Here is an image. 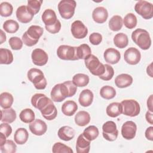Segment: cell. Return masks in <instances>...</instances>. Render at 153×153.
Listing matches in <instances>:
<instances>
[{"mask_svg": "<svg viewBox=\"0 0 153 153\" xmlns=\"http://www.w3.org/2000/svg\"><path fill=\"white\" fill-rule=\"evenodd\" d=\"M32 106L39 110L42 117L51 121L56 118L57 110L53 100L42 93H36L31 98Z\"/></svg>", "mask_w": 153, "mask_h": 153, "instance_id": "cell-1", "label": "cell"}, {"mask_svg": "<svg viewBox=\"0 0 153 153\" xmlns=\"http://www.w3.org/2000/svg\"><path fill=\"white\" fill-rule=\"evenodd\" d=\"M133 42L142 50H148L151 45V39L149 32L143 29L138 28L131 33Z\"/></svg>", "mask_w": 153, "mask_h": 153, "instance_id": "cell-2", "label": "cell"}, {"mask_svg": "<svg viewBox=\"0 0 153 153\" xmlns=\"http://www.w3.org/2000/svg\"><path fill=\"white\" fill-rule=\"evenodd\" d=\"M27 76L37 90H44L45 88L47 82L41 70L37 68H31L28 71Z\"/></svg>", "mask_w": 153, "mask_h": 153, "instance_id": "cell-3", "label": "cell"}, {"mask_svg": "<svg viewBox=\"0 0 153 153\" xmlns=\"http://www.w3.org/2000/svg\"><path fill=\"white\" fill-rule=\"evenodd\" d=\"M76 6V3L74 0H62L59 2L57 7L60 16L68 20L73 17Z\"/></svg>", "mask_w": 153, "mask_h": 153, "instance_id": "cell-4", "label": "cell"}, {"mask_svg": "<svg viewBox=\"0 0 153 153\" xmlns=\"http://www.w3.org/2000/svg\"><path fill=\"white\" fill-rule=\"evenodd\" d=\"M84 63L86 68L93 75L99 76L103 74L105 66L94 55L91 54L87 59L84 60Z\"/></svg>", "mask_w": 153, "mask_h": 153, "instance_id": "cell-5", "label": "cell"}, {"mask_svg": "<svg viewBox=\"0 0 153 153\" xmlns=\"http://www.w3.org/2000/svg\"><path fill=\"white\" fill-rule=\"evenodd\" d=\"M77 47H73L67 45H61L57 50L58 57L64 60H78Z\"/></svg>", "mask_w": 153, "mask_h": 153, "instance_id": "cell-6", "label": "cell"}, {"mask_svg": "<svg viewBox=\"0 0 153 153\" xmlns=\"http://www.w3.org/2000/svg\"><path fill=\"white\" fill-rule=\"evenodd\" d=\"M123 106V112L124 115L134 117L138 115L140 112L139 103L134 99H126L121 102Z\"/></svg>", "mask_w": 153, "mask_h": 153, "instance_id": "cell-7", "label": "cell"}, {"mask_svg": "<svg viewBox=\"0 0 153 153\" xmlns=\"http://www.w3.org/2000/svg\"><path fill=\"white\" fill-rule=\"evenodd\" d=\"M134 10L144 19L149 20L153 17V5L146 1H137L134 5Z\"/></svg>", "mask_w": 153, "mask_h": 153, "instance_id": "cell-8", "label": "cell"}, {"mask_svg": "<svg viewBox=\"0 0 153 153\" xmlns=\"http://www.w3.org/2000/svg\"><path fill=\"white\" fill-rule=\"evenodd\" d=\"M50 96L51 100L56 102H61L69 97V92L66 85L63 83L56 84L52 88Z\"/></svg>", "mask_w": 153, "mask_h": 153, "instance_id": "cell-9", "label": "cell"}, {"mask_svg": "<svg viewBox=\"0 0 153 153\" xmlns=\"http://www.w3.org/2000/svg\"><path fill=\"white\" fill-rule=\"evenodd\" d=\"M102 135L107 140L112 142L117 139L118 135V131L117 125L112 121H108L102 126Z\"/></svg>", "mask_w": 153, "mask_h": 153, "instance_id": "cell-10", "label": "cell"}, {"mask_svg": "<svg viewBox=\"0 0 153 153\" xmlns=\"http://www.w3.org/2000/svg\"><path fill=\"white\" fill-rule=\"evenodd\" d=\"M71 32L75 38H84L88 33V29L80 20L74 21L71 26Z\"/></svg>", "mask_w": 153, "mask_h": 153, "instance_id": "cell-11", "label": "cell"}, {"mask_svg": "<svg viewBox=\"0 0 153 153\" xmlns=\"http://www.w3.org/2000/svg\"><path fill=\"white\" fill-rule=\"evenodd\" d=\"M124 59L128 64L135 65L140 62L141 59V54L137 48L134 47H130L124 52Z\"/></svg>", "mask_w": 153, "mask_h": 153, "instance_id": "cell-12", "label": "cell"}, {"mask_svg": "<svg viewBox=\"0 0 153 153\" xmlns=\"http://www.w3.org/2000/svg\"><path fill=\"white\" fill-rule=\"evenodd\" d=\"M31 58L33 63L39 66L46 65L48 60L47 53L41 48L34 49L32 52Z\"/></svg>", "mask_w": 153, "mask_h": 153, "instance_id": "cell-13", "label": "cell"}, {"mask_svg": "<svg viewBox=\"0 0 153 153\" xmlns=\"http://www.w3.org/2000/svg\"><path fill=\"white\" fill-rule=\"evenodd\" d=\"M136 131L137 126L136 123L132 121L125 122L121 127V135L127 140L134 139L136 136Z\"/></svg>", "mask_w": 153, "mask_h": 153, "instance_id": "cell-14", "label": "cell"}, {"mask_svg": "<svg viewBox=\"0 0 153 153\" xmlns=\"http://www.w3.org/2000/svg\"><path fill=\"white\" fill-rule=\"evenodd\" d=\"M30 131L36 136H42L45 133L47 130L46 123L40 120L36 119L29 125Z\"/></svg>", "mask_w": 153, "mask_h": 153, "instance_id": "cell-15", "label": "cell"}, {"mask_svg": "<svg viewBox=\"0 0 153 153\" xmlns=\"http://www.w3.org/2000/svg\"><path fill=\"white\" fill-rule=\"evenodd\" d=\"M16 17L17 20L22 23H29L33 19V15L28 10L26 5H21L16 10Z\"/></svg>", "mask_w": 153, "mask_h": 153, "instance_id": "cell-16", "label": "cell"}, {"mask_svg": "<svg viewBox=\"0 0 153 153\" xmlns=\"http://www.w3.org/2000/svg\"><path fill=\"white\" fill-rule=\"evenodd\" d=\"M103 57L106 62L111 65H115L120 61L121 54L119 51L114 48H108L105 51Z\"/></svg>", "mask_w": 153, "mask_h": 153, "instance_id": "cell-17", "label": "cell"}, {"mask_svg": "<svg viewBox=\"0 0 153 153\" xmlns=\"http://www.w3.org/2000/svg\"><path fill=\"white\" fill-rule=\"evenodd\" d=\"M91 141L86 139L83 134L78 136L76 142V151L77 153H88L90 149Z\"/></svg>", "mask_w": 153, "mask_h": 153, "instance_id": "cell-18", "label": "cell"}, {"mask_svg": "<svg viewBox=\"0 0 153 153\" xmlns=\"http://www.w3.org/2000/svg\"><path fill=\"white\" fill-rule=\"evenodd\" d=\"M108 17V11L103 7H97L93 11L92 18L96 23H103L106 21Z\"/></svg>", "mask_w": 153, "mask_h": 153, "instance_id": "cell-19", "label": "cell"}, {"mask_svg": "<svg viewBox=\"0 0 153 153\" xmlns=\"http://www.w3.org/2000/svg\"><path fill=\"white\" fill-rule=\"evenodd\" d=\"M93 98V92L89 89H84L80 93L78 101L82 106L88 107L91 105Z\"/></svg>", "mask_w": 153, "mask_h": 153, "instance_id": "cell-20", "label": "cell"}, {"mask_svg": "<svg viewBox=\"0 0 153 153\" xmlns=\"http://www.w3.org/2000/svg\"><path fill=\"white\" fill-rule=\"evenodd\" d=\"M133 83L132 76L127 74H121L116 76L115 84L118 88H123L129 87Z\"/></svg>", "mask_w": 153, "mask_h": 153, "instance_id": "cell-21", "label": "cell"}, {"mask_svg": "<svg viewBox=\"0 0 153 153\" xmlns=\"http://www.w3.org/2000/svg\"><path fill=\"white\" fill-rule=\"evenodd\" d=\"M57 134L61 140L69 141L74 138L75 136V130L70 126H65L59 129Z\"/></svg>", "mask_w": 153, "mask_h": 153, "instance_id": "cell-22", "label": "cell"}, {"mask_svg": "<svg viewBox=\"0 0 153 153\" xmlns=\"http://www.w3.org/2000/svg\"><path fill=\"white\" fill-rule=\"evenodd\" d=\"M41 18L45 26L53 25L57 20L56 13L52 9H46L43 12Z\"/></svg>", "mask_w": 153, "mask_h": 153, "instance_id": "cell-23", "label": "cell"}, {"mask_svg": "<svg viewBox=\"0 0 153 153\" xmlns=\"http://www.w3.org/2000/svg\"><path fill=\"white\" fill-rule=\"evenodd\" d=\"M61 109L64 115L71 117L76 112L78 109V105L75 102L69 100L63 103Z\"/></svg>", "mask_w": 153, "mask_h": 153, "instance_id": "cell-24", "label": "cell"}, {"mask_svg": "<svg viewBox=\"0 0 153 153\" xmlns=\"http://www.w3.org/2000/svg\"><path fill=\"white\" fill-rule=\"evenodd\" d=\"M106 114L112 118H115L122 114L123 106L121 103L112 102L106 108Z\"/></svg>", "mask_w": 153, "mask_h": 153, "instance_id": "cell-25", "label": "cell"}, {"mask_svg": "<svg viewBox=\"0 0 153 153\" xmlns=\"http://www.w3.org/2000/svg\"><path fill=\"white\" fill-rule=\"evenodd\" d=\"M29 133L25 128H19L16 130L14 134L15 142L18 145L25 144L28 139Z\"/></svg>", "mask_w": 153, "mask_h": 153, "instance_id": "cell-26", "label": "cell"}, {"mask_svg": "<svg viewBox=\"0 0 153 153\" xmlns=\"http://www.w3.org/2000/svg\"><path fill=\"white\" fill-rule=\"evenodd\" d=\"M75 123L78 126L83 127L88 124L90 121V115L88 112L81 111L76 113L74 118Z\"/></svg>", "mask_w": 153, "mask_h": 153, "instance_id": "cell-27", "label": "cell"}, {"mask_svg": "<svg viewBox=\"0 0 153 153\" xmlns=\"http://www.w3.org/2000/svg\"><path fill=\"white\" fill-rule=\"evenodd\" d=\"M1 121L3 123H12L16 119V112L14 109L10 108L8 109H3L1 111Z\"/></svg>", "mask_w": 153, "mask_h": 153, "instance_id": "cell-28", "label": "cell"}, {"mask_svg": "<svg viewBox=\"0 0 153 153\" xmlns=\"http://www.w3.org/2000/svg\"><path fill=\"white\" fill-rule=\"evenodd\" d=\"M114 44L119 48H124L128 45V38L126 34L124 33H117L114 38Z\"/></svg>", "mask_w": 153, "mask_h": 153, "instance_id": "cell-29", "label": "cell"}, {"mask_svg": "<svg viewBox=\"0 0 153 153\" xmlns=\"http://www.w3.org/2000/svg\"><path fill=\"white\" fill-rule=\"evenodd\" d=\"M76 53L78 60H85L91 55V50L88 44H82L77 47Z\"/></svg>", "mask_w": 153, "mask_h": 153, "instance_id": "cell-30", "label": "cell"}, {"mask_svg": "<svg viewBox=\"0 0 153 153\" xmlns=\"http://www.w3.org/2000/svg\"><path fill=\"white\" fill-rule=\"evenodd\" d=\"M14 102L13 95L8 92H3L0 95V105L3 109L11 108Z\"/></svg>", "mask_w": 153, "mask_h": 153, "instance_id": "cell-31", "label": "cell"}, {"mask_svg": "<svg viewBox=\"0 0 153 153\" xmlns=\"http://www.w3.org/2000/svg\"><path fill=\"white\" fill-rule=\"evenodd\" d=\"M13 62L12 52L7 48H0V63L1 65H10Z\"/></svg>", "mask_w": 153, "mask_h": 153, "instance_id": "cell-32", "label": "cell"}, {"mask_svg": "<svg viewBox=\"0 0 153 153\" xmlns=\"http://www.w3.org/2000/svg\"><path fill=\"white\" fill-rule=\"evenodd\" d=\"M89 76L84 74H76L72 78L73 83L79 87L86 86L89 82Z\"/></svg>", "mask_w": 153, "mask_h": 153, "instance_id": "cell-33", "label": "cell"}, {"mask_svg": "<svg viewBox=\"0 0 153 153\" xmlns=\"http://www.w3.org/2000/svg\"><path fill=\"white\" fill-rule=\"evenodd\" d=\"M19 118L22 122L29 124L35 120V115L32 109L30 108H26L20 112Z\"/></svg>", "mask_w": 153, "mask_h": 153, "instance_id": "cell-34", "label": "cell"}, {"mask_svg": "<svg viewBox=\"0 0 153 153\" xmlns=\"http://www.w3.org/2000/svg\"><path fill=\"white\" fill-rule=\"evenodd\" d=\"M123 25V19L118 15L112 16L109 22V27L112 31L120 30Z\"/></svg>", "mask_w": 153, "mask_h": 153, "instance_id": "cell-35", "label": "cell"}, {"mask_svg": "<svg viewBox=\"0 0 153 153\" xmlns=\"http://www.w3.org/2000/svg\"><path fill=\"white\" fill-rule=\"evenodd\" d=\"M82 134L86 139L92 141L98 137L99 131L98 128L95 126H90L84 129Z\"/></svg>", "mask_w": 153, "mask_h": 153, "instance_id": "cell-36", "label": "cell"}, {"mask_svg": "<svg viewBox=\"0 0 153 153\" xmlns=\"http://www.w3.org/2000/svg\"><path fill=\"white\" fill-rule=\"evenodd\" d=\"M26 32L31 38L35 40H39L43 34L44 30L43 28L39 26L32 25L28 28Z\"/></svg>", "mask_w": 153, "mask_h": 153, "instance_id": "cell-37", "label": "cell"}, {"mask_svg": "<svg viewBox=\"0 0 153 153\" xmlns=\"http://www.w3.org/2000/svg\"><path fill=\"white\" fill-rule=\"evenodd\" d=\"M100 95L105 99H112L116 96V91L114 87L110 85H105L100 88Z\"/></svg>", "mask_w": 153, "mask_h": 153, "instance_id": "cell-38", "label": "cell"}, {"mask_svg": "<svg viewBox=\"0 0 153 153\" xmlns=\"http://www.w3.org/2000/svg\"><path fill=\"white\" fill-rule=\"evenodd\" d=\"M137 20L136 16L131 13H129L126 15L123 19V23L124 26L130 29L134 28L137 25Z\"/></svg>", "mask_w": 153, "mask_h": 153, "instance_id": "cell-39", "label": "cell"}, {"mask_svg": "<svg viewBox=\"0 0 153 153\" xmlns=\"http://www.w3.org/2000/svg\"><path fill=\"white\" fill-rule=\"evenodd\" d=\"M3 29L7 33H14L19 30V25L14 20H7L3 24Z\"/></svg>", "mask_w": 153, "mask_h": 153, "instance_id": "cell-40", "label": "cell"}, {"mask_svg": "<svg viewBox=\"0 0 153 153\" xmlns=\"http://www.w3.org/2000/svg\"><path fill=\"white\" fill-rule=\"evenodd\" d=\"M1 151L2 153H14L17 150L16 143L11 140H7L5 142L0 146Z\"/></svg>", "mask_w": 153, "mask_h": 153, "instance_id": "cell-41", "label": "cell"}, {"mask_svg": "<svg viewBox=\"0 0 153 153\" xmlns=\"http://www.w3.org/2000/svg\"><path fill=\"white\" fill-rule=\"evenodd\" d=\"M42 3V0H29L27 1V7L33 15H35L39 11Z\"/></svg>", "mask_w": 153, "mask_h": 153, "instance_id": "cell-42", "label": "cell"}, {"mask_svg": "<svg viewBox=\"0 0 153 153\" xmlns=\"http://www.w3.org/2000/svg\"><path fill=\"white\" fill-rule=\"evenodd\" d=\"M52 152L53 153H73V150L68 146L61 143L56 142L55 143L52 148Z\"/></svg>", "mask_w": 153, "mask_h": 153, "instance_id": "cell-43", "label": "cell"}, {"mask_svg": "<svg viewBox=\"0 0 153 153\" xmlns=\"http://www.w3.org/2000/svg\"><path fill=\"white\" fill-rule=\"evenodd\" d=\"M13 11L12 5L8 2H3L0 4V14L2 17L10 16Z\"/></svg>", "mask_w": 153, "mask_h": 153, "instance_id": "cell-44", "label": "cell"}, {"mask_svg": "<svg viewBox=\"0 0 153 153\" xmlns=\"http://www.w3.org/2000/svg\"><path fill=\"white\" fill-rule=\"evenodd\" d=\"M105 66V72L103 74L99 76V78L103 81H109L111 80L114 75V68L108 64L104 65Z\"/></svg>", "mask_w": 153, "mask_h": 153, "instance_id": "cell-45", "label": "cell"}, {"mask_svg": "<svg viewBox=\"0 0 153 153\" xmlns=\"http://www.w3.org/2000/svg\"><path fill=\"white\" fill-rule=\"evenodd\" d=\"M9 45L10 47L14 50H20L23 47L22 39L17 36H12L9 39L8 41Z\"/></svg>", "mask_w": 153, "mask_h": 153, "instance_id": "cell-46", "label": "cell"}, {"mask_svg": "<svg viewBox=\"0 0 153 153\" xmlns=\"http://www.w3.org/2000/svg\"><path fill=\"white\" fill-rule=\"evenodd\" d=\"M102 41V36L97 32H93L89 36V41L94 45H97L100 44Z\"/></svg>", "mask_w": 153, "mask_h": 153, "instance_id": "cell-47", "label": "cell"}, {"mask_svg": "<svg viewBox=\"0 0 153 153\" xmlns=\"http://www.w3.org/2000/svg\"><path fill=\"white\" fill-rule=\"evenodd\" d=\"M22 41L24 43L25 45L28 47H32L34 45L36 44L37 42H38V40H35L32 38H31L28 34L27 33V32L26 31L23 35H22Z\"/></svg>", "mask_w": 153, "mask_h": 153, "instance_id": "cell-48", "label": "cell"}, {"mask_svg": "<svg viewBox=\"0 0 153 153\" xmlns=\"http://www.w3.org/2000/svg\"><path fill=\"white\" fill-rule=\"evenodd\" d=\"M45 28L48 32L55 34L60 31L61 29V23L59 20H57L54 25L51 26H45Z\"/></svg>", "mask_w": 153, "mask_h": 153, "instance_id": "cell-49", "label": "cell"}, {"mask_svg": "<svg viewBox=\"0 0 153 153\" xmlns=\"http://www.w3.org/2000/svg\"><path fill=\"white\" fill-rule=\"evenodd\" d=\"M0 132L3 133L7 137H8L12 133V128L7 123H3L0 125Z\"/></svg>", "mask_w": 153, "mask_h": 153, "instance_id": "cell-50", "label": "cell"}, {"mask_svg": "<svg viewBox=\"0 0 153 153\" xmlns=\"http://www.w3.org/2000/svg\"><path fill=\"white\" fill-rule=\"evenodd\" d=\"M64 84L66 85L69 92V97H72L74 96L77 90V87L73 83L72 81H66L64 82Z\"/></svg>", "mask_w": 153, "mask_h": 153, "instance_id": "cell-51", "label": "cell"}, {"mask_svg": "<svg viewBox=\"0 0 153 153\" xmlns=\"http://www.w3.org/2000/svg\"><path fill=\"white\" fill-rule=\"evenodd\" d=\"M145 135L146 138L151 141L153 140V127L151 126L148 127L145 133Z\"/></svg>", "mask_w": 153, "mask_h": 153, "instance_id": "cell-52", "label": "cell"}, {"mask_svg": "<svg viewBox=\"0 0 153 153\" xmlns=\"http://www.w3.org/2000/svg\"><path fill=\"white\" fill-rule=\"evenodd\" d=\"M145 118L148 123L151 125L153 124V114L152 112L148 111L145 114Z\"/></svg>", "mask_w": 153, "mask_h": 153, "instance_id": "cell-53", "label": "cell"}, {"mask_svg": "<svg viewBox=\"0 0 153 153\" xmlns=\"http://www.w3.org/2000/svg\"><path fill=\"white\" fill-rule=\"evenodd\" d=\"M147 107L150 112H153L152 108V94L150 95L147 100Z\"/></svg>", "mask_w": 153, "mask_h": 153, "instance_id": "cell-54", "label": "cell"}, {"mask_svg": "<svg viewBox=\"0 0 153 153\" xmlns=\"http://www.w3.org/2000/svg\"><path fill=\"white\" fill-rule=\"evenodd\" d=\"M152 63H151L149 65H148L147 66V68H146V73L151 78L153 77V75H152Z\"/></svg>", "mask_w": 153, "mask_h": 153, "instance_id": "cell-55", "label": "cell"}, {"mask_svg": "<svg viewBox=\"0 0 153 153\" xmlns=\"http://www.w3.org/2000/svg\"><path fill=\"white\" fill-rule=\"evenodd\" d=\"M0 44H2L4 42L6 41V35L2 30H1V35H0Z\"/></svg>", "mask_w": 153, "mask_h": 153, "instance_id": "cell-56", "label": "cell"}, {"mask_svg": "<svg viewBox=\"0 0 153 153\" xmlns=\"http://www.w3.org/2000/svg\"><path fill=\"white\" fill-rule=\"evenodd\" d=\"M6 138L7 137L3 133L0 132V146L2 145L5 142V141L7 140Z\"/></svg>", "mask_w": 153, "mask_h": 153, "instance_id": "cell-57", "label": "cell"}]
</instances>
